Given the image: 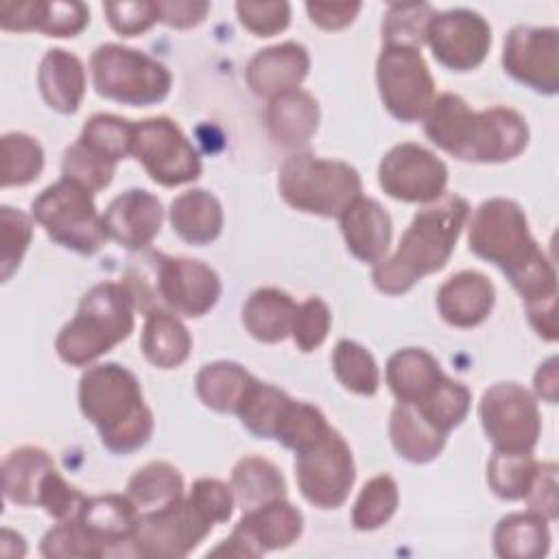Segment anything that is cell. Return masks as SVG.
<instances>
[{
  "label": "cell",
  "instance_id": "cell-6",
  "mask_svg": "<svg viewBox=\"0 0 559 559\" xmlns=\"http://www.w3.org/2000/svg\"><path fill=\"white\" fill-rule=\"evenodd\" d=\"M133 312L135 304L124 284H94L55 341L59 358L72 367L94 362L133 332Z\"/></svg>",
  "mask_w": 559,
  "mask_h": 559
},
{
  "label": "cell",
  "instance_id": "cell-19",
  "mask_svg": "<svg viewBox=\"0 0 559 559\" xmlns=\"http://www.w3.org/2000/svg\"><path fill=\"white\" fill-rule=\"evenodd\" d=\"M164 221L162 203L155 194L142 188H131L118 194L103 214L107 238L124 249H144L159 234Z\"/></svg>",
  "mask_w": 559,
  "mask_h": 559
},
{
  "label": "cell",
  "instance_id": "cell-43",
  "mask_svg": "<svg viewBox=\"0 0 559 559\" xmlns=\"http://www.w3.org/2000/svg\"><path fill=\"white\" fill-rule=\"evenodd\" d=\"M469 402H472L469 389L443 376L437 389L421 404H415V408L428 424H432L437 430L448 435L454 426H459L465 419L469 411Z\"/></svg>",
  "mask_w": 559,
  "mask_h": 559
},
{
  "label": "cell",
  "instance_id": "cell-52",
  "mask_svg": "<svg viewBox=\"0 0 559 559\" xmlns=\"http://www.w3.org/2000/svg\"><path fill=\"white\" fill-rule=\"evenodd\" d=\"M103 11L109 26L122 37H135L157 22V4L151 0L135 2H105Z\"/></svg>",
  "mask_w": 559,
  "mask_h": 559
},
{
  "label": "cell",
  "instance_id": "cell-2",
  "mask_svg": "<svg viewBox=\"0 0 559 559\" xmlns=\"http://www.w3.org/2000/svg\"><path fill=\"white\" fill-rule=\"evenodd\" d=\"M424 120L432 144L463 162H509L528 144L526 120L515 109L491 107L474 111L452 92L435 96Z\"/></svg>",
  "mask_w": 559,
  "mask_h": 559
},
{
  "label": "cell",
  "instance_id": "cell-29",
  "mask_svg": "<svg viewBox=\"0 0 559 559\" xmlns=\"http://www.w3.org/2000/svg\"><path fill=\"white\" fill-rule=\"evenodd\" d=\"M389 435L395 452L411 463H428L437 459L445 445V432L428 424L415 406L397 402L391 411Z\"/></svg>",
  "mask_w": 559,
  "mask_h": 559
},
{
  "label": "cell",
  "instance_id": "cell-49",
  "mask_svg": "<svg viewBox=\"0 0 559 559\" xmlns=\"http://www.w3.org/2000/svg\"><path fill=\"white\" fill-rule=\"evenodd\" d=\"M90 22V9L76 0H41L37 31L48 37H74Z\"/></svg>",
  "mask_w": 559,
  "mask_h": 559
},
{
  "label": "cell",
  "instance_id": "cell-12",
  "mask_svg": "<svg viewBox=\"0 0 559 559\" xmlns=\"http://www.w3.org/2000/svg\"><path fill=\"white\" fill-rule=\"evenodd\" d=\"M131 155L148 177L166 188L190 183L201 175V157L183 131L166 116L133 122Z\"/></svg>",
  "mask_w": 559,
  "mask_h": 559
},
{
  "label": "cell",
  "instance_id": "cell-7",
  "mask_svg": "<svg viewBox=\"0 0 559 559\" xmlns=\"http://www.w3.org/2000/svg\"><path fill=\"white\" fill-rule=\"evenodd\" d=\"M277 186L290 207L325 218H338L362 190L360 175L354 166L312 153L286 157L280 166Z\"/></svg>",
  "mask_w": 559,
  "mask_h": 559
},
{
  "label": "cell",
  "instance_id": "cell-3",
  "mask_svg": "<svg viewBox=\"0 0 559 559\" xmlns=\"http://www.w3.org/2000/svg\"><path fill=\"white\" fill-rule=\"evenodd\" d=\"M469 216V205L459 194H443L432 205L419 210L402 234L393 255L373 264L371 280L386 295L411 290L417 280L441 271Z\"/></svg>",
  "mask_w": 559,
  "mask_h": 559
},
{
  "label": "cell",
  "instance_id": "cell-14",
  "mask_svg": "<svg viewBox=\"0 0 559 559\" xmlns=\"http://www.w3.org/2000/svg\"><path fill=\"white\" fill-rule=\"evenodd\" d=\"M478 417L487 439L502 452H533L542 432V415L535 397L518 382L489 386L478 404Z\"/></svg>",
  "mask_w": 559,
  "mask_h": 559
},
{
  "label": "cell",
  "instance_id": "cell-32",
  "mask_svg": "<svg viewBox=\"0 0 559 559\" xmlns=\"http://www.w3.org/2000/svg\"><path fill=\"white\" fill-rule=\"evenodd\" d=\"M548 520L535 511L504 515L493 531V550L502 559H537L548 552Z\"/></svg>",
  "mask_w": 559,
  "mask_h": 559
},
{
  "label": "cell",
  "instance_id": "cell-23",
  "mask_svg": "<svg viewBox=\"0 0 559 559\" xmlns=\"http://www.w3.org/2000/svg\"><path fill=\"white\" fill-rule=\"evenodd\" d=\"M37 85L48 107L59 114H74L85 94V68L76 55L52 48L39 61Z\"/></svg>",
  "mask_w": 559,
  "mask_h": 559
},
{
  "label": "cell",
  "instance_id": "cell-15",
  "mask_svg": "<svg viewBox=\"0 0 559 559\" xmlns=\"http://www.w3.org/2000/svg\"><path fill=\"white\" fill-rule=\"evenodd\" d=\"M378 183L397 201L435 203L445 192L448 166L428 148L402 142L382 157Z\"/></svg>",
  "mask_w": 559,
  "mask_h": 559
},
{
  "label": "cell",
  "instance_id": "cell-24",
  "mask_svg": "<svg viewBox=\"0 0 559 559\" xmlns=\"http://www.w3.org/2000/svg\"><path fill=\"white\" fill-rule=\"evenodd\" d=\"M443 371L432 354L419 347L397 349L386 362V384L397 402L421 404L443 380Z\"/></svg>",
  "mask_w": 559,
  "mask_h": 559
},
{
  "label": "cell",
  "instance_id": "cell-33",
  "mask_svg": "<svg viewBox=\"0 0 559 559\" xmlns=\"http://www.w3.org/2000/svg\"><path fill=\"white\" fill-rule=\"evenodd\" d=\"M229 487L234 491V502L242 509V513L286 496V480L282 472L262 456L240 459L234 465Z\"/></svg>",
  "mask_w": 559,
  "mask_h": 559
},
{
  "label": "cell",
  "instance_id": "cell-25",
  "mask_svg": "<svg viewBox=\"0 0 559 559\" xmlns=\"http://www.w3.org/2000/svg\"><path fill=\"white\" fill-rule=\"evenodd\" d=\"M271 138L288 148L306 144L319 127V103L304 90H290L271 100L266 109Z\"/></svg>",
  "mask_w": 559,
  "mask_h": 559
},
{
  "label": "cell",
  "instance_id": "cell-41",
  "mask_svg": "<svg viewBox=\"0 0 559 559\" xmlns=\"http://www.w3.org/2000/svg\"><path fill=\"white\" fill-rule=\"evenodd\" d=\"M79 142L96 155L105 157L107 162L118 164L120 159L131 155L133 122L114 114H94L83 124Z\"/></svg>",
  "mask_w": 559,
  "mask_h": 559
},
{
  "label": "cell",
  "instance_id": "cell-51",
  "mask_svg": "<svg viewBox=\"0 0 559 559\" xmlns=\"http://www.w3.org/2000/svg\"><path fill=\"white\" fill-rule=\"evenodd\" d=\"M236 13L240 24L258 37L277 35L290 22L288 2H236Z\"/></svg>",
  "mask_w": 559,
  "mask_h": 559
},
{
  "label": "cell",
  "instance_id": "cell-58",
  "mask_svg": "<svg viewBox=\"0 0 559 559\" xmlns=\"http://www.w3.org/2000/svg\"><path fill=\"white\" fill-rule=\"evenodd\" d=\"M0 552L4 557H24L26 555L24 537L17 535L11 528H2V533H0Z\"/></svg>",
  "mask_w": 559,
  "mask_h": 559
},
{
  "label": "cell",
  "instance_id": "cell-4",
  "mask_svg": "<svg viewBox=\"0 0 559 559\" xmlns=\"http://www.w3.org/2000/svg\"><path fill=\"white\" fill-rule=\"evenodd\" d=\"M79 406L114 454H131L151 439L153 413L144 404L142 386L118 362L94 365L81 376Z\"/></svg>",
  "mask_w": 559,
  "mask_h": 559
},
{
  "label": "cell",
  "instance_id": "cell-26",
  "mask_svg": "<svg viewBox=\"0 0 559 559\" xmlns=\"http://www.w3.org/2000/svg\"><path fill=\"white\" fill-rule=\"evenodd\" d=\"M138 518L140 511L127 496L105 493L87 498L76 520L109 552V546H118L131 539Z\"/></svg>",
  "mask_w": 559,
  "mask_h": 559
},
{
  "label": "cell",
  "instance_id": "cell-45",
  "mask_svg": "<svg viewBox=\"0 0 559 559\" xmlns=\"http://www.w3.org/2000/svg\"><path fill=\"white\" fill-rule=\"evenodd\" d=\"M33 238V221L22 210L0 205V280L9 282L17 271Z\"/></svg>",
  "mask_w": 559,
  "mask_h": 559
},
{
  "label": "cell",
  "instance_id": "cell-56",
  "mask_svg": "<svg viewBox=\"0 0 559 559\" xmlns=\"http://www.w3.org/2000/svg\"><path fill=\"white\" fill-rule=\"evenodd\" d=\"M41 0H22V2H2L0 4V26L4 31H37Z\"/></svg>",
  "mask_w": 559,
  "mask_h": 559
},
{
  "label": "cell",
  "instance_id": "cell-47",
  "mask_svg": "<svg viewBox=\"0 0 559 559\" xmlns=\"http://www.w3.org/2000/svg\"><path fill=\"white\" fill-rule=\"evenodd\" d=\"M61 170L66 179L76 181L79 186L92 192H98L111 183L116 164L96 155L94 151H90L85 144L76 140L72 146L66 148Z\"/></svg>",
  "mask_w": 559,
  "mask_h": 559
},
{
  "label": "cell",
  "instance_id": "cell-17",
  "mask_svg": "<svg viewBox=\"0 0 559 559\" xmlns=\"http://www.w3.org/2000/svg\"><path fill=\"white\" fill-rule=\"evenodd\" d=\"M504 70L522 85L542 92H559V31L555 26H515L504 37Z\"/></svg>",
  "mask_w": 559,
  "mask_h": 559
},
{
  "label": "cell",
  "instance_id": "cell-55",
  "mask_svg": "<svg viewBox=\"0 0 559 559\" xmlns=\"http://www.w3.org/2000/svg\"><path fill=\"white\" fill-rule=\"evenodd\" d=\"M360 9H362L360 2H308L306 4L310 20L325 31H338L349 26Z\"/></svg>",
  "mask_w": 559,
  "mask_h": 559
},
{
  "label": "cell",
  "instance_id": "cell-30",
  "mask_svg": "<svg viewBox=\"0 0 559 559\" xmlns=\"http://www.w3.org/2000/svg\"><path fill=\"white\" fill-rule=\"evenodd\" d=\"M297 304L280 288H258L242 306L247 332L262 343H277L290 334Z\"/></svg>",
  "mask_w": 559,
  "mask_h": 559
},
{
  "label": "cell",
  "instance_id": "cell-13",
  "mask_svg": "<svg viewBox=\"0 0 559 559\" xmlns=\"http://www.w3.org/2000/svg\"><path fill=\"white\" fill-rule=\"evenodd\" d=\"M378 90L389 114L402 122L424 118L435 100V81L419 48L384 46L376 63Z\"/></svg>",
  "mask_w": 559,
  "mask_h": 559
},
{
  "label": "cell",
  "instance_id": "cell-16",
  "mask_svg": "<svg viewBox=\"0 0 559 559\" xmlns=\"http://www.w3.org/2000/svg\"><path fill=\"white\" fill-rule=\"evenodd\" d=\"M304 518L284 498L247 511L231 535L207 552V557H260L269 550L286 548L301 535Z\"/></svg>",
  "mask_w": 559,
  "mask_h": 559
},
{
  "label": "cell",
  "instance_id": "cell-38",
  "mask_svg": "<svg viewBox=\"0 0 559 559\" xmlns=\"http://www.w3.org/2000/svg\"><path fill=\"white\" fill-rule=\"evenodd\" d=\"M0 155H2V170H0V186H26L35 181L44 168V151L41 144L20 131L4 133L0 138Z\"/></svg>",
  "mask_w": 559,
  "mask_h": 559
},
{
  "label": "cell",
  "instance_id": "cell-40",
  "mask_svg": "<svg viewBox=\"0 0 559 559\" xmlns=\"http://www.w3.org/2000/svg\"><path fill=\"white\" fill-rule=\"evenodd\" d=\"M332 367L338 382L358 395H373L380 386V371L373 356L356 341L343 338L332 352Z\"/></svg>",
  "mask_w": 559,
  "mask_h": 559
},
{
  "label": "cell",
  "instance_id": "cell-46",
  "mask_svg": "<svg viewBox=\"0 0 559 559\" xmlns=\"http://www.w3.org/2000/svg\"><path fill=\"white\" fill-rule=\"evenodd\" d=\"M39 550L48 559H70V557L94 559V557L107 555V548L100 542H96L81 526L76 518L68 522H59L55 528H50L44 535Z\"/></svg>",
  "mask_w": 559,
  "mask_h": 559
},
{
  "label": "cell",
  "instance_id": "cell-27",
  "mask_svg": "<svg viewBox=\"0 0 559 559\" xmlns=\"http://www.w3.org/2000/svg\"><path fill=\"white\" fill-rule=\"evenodd\" d=\"M52 469L55 461L41 448L22 445L11 450L2 461L4 498L20 507L37 504L41 485Z\"/></svg>",
  "mask_w": 559,
  "mask_h": 559
},
{
  "label": "cell",
  "instance_id": "cell-44",
  "mask_svg": "<svg viewBox=\"0 0 559 559\" xmlns=\"http://www.w3.org/2000/svg\"><path fill=\"white\" fill-rule=\"evenodd\" d=\"M328 428L330 424L325 421L323 413L317 406L290 400L277 424L273 439H277L284 448L299 452L314 443Z\"/></svg>",
  "mask_w": 559,
  "mask_h": 559
},
{
  "label": "cell",
  "instance_id": "cell-37",
  "mask_svg": "<svg viewBox=\"0 0 559 559\" xmlns=\"http://www.w3.org/2000/svg\"><path fill=\"white\" fill-rule=\"evenodd\" d=\"M537 472L533 452L493 450L487 463L489 489L502 500H524Z\"/></svg>",
  "mask_w": 559,
  "mask_h": 559
},
{
  "label": "cell",
  "instance_id": "cell-50",
  "mask_svg": "<svg viewBox=\"0 0 559 559\" xmlns=\"http://www.w3.org/2000/svg\"><path fill=\"white\" fill-rule=\"evenodd\" d=\"M87 496H83L76 487L68 485L63 480V476L57 472V467L46 476L41 491H39V500L37 507H44V511L59 520V522H68L79 518L83 504H85Z\"/></svg>",
  "mask_w": 559,
  "mask_h": 559
},
{
  "label": "cell",
  "instance_id": "cell-54",
  "mask_svg": "<svg viewBox=\"0 0 559 559\" xmlns=\"http://www.w3.org/2000/svg\"><path fill=\"white\" fill-rule=\"evenodd\" d=\"M157 20L173 28H190L205 20L210 2L205 0H157Z\"/></svg>",
  "mask_w": 559,
  "mask_h": 559
},
{
  "label": "cell",
  "instance_id": "cell-42",
  "mask_svg": "<svg viewBox=\"0 0 559 559\" xmlns=\"http://www.w3.org/2000/svg\"><path fill=\"white\" fill-rule=\"evenodd\" d=\"M400 502L397 483L389 474L373 476L360 489L354 511L352 524L356 531H376L391 520Z\"/></svg>",
  "mask_w": 559,
  "mask_h": 559
},
{
  "label": "cell",
  "instance_id": "cell-22",
  "mask_svg": "<svg viewBox=\"0 0 559 559\" xmlns=\"http://www.w3.org/2000/svg\"><path fill=\"white\" fill-rule=\"evenodd\" d=\"M496 301V288L478 271H461L445 280L437 290V310L454 328H474L483 323Z\"/></svg>",
  "mask_w": 559,
  "mask_h": 559
},
{
  "label": "cell",
  "instance_id": "cell-20",
  "mask_svg": "<svg viewBox=\"0 0 559 559\" xmlns=\"http://www.w3.org/2000/svg\"><path fill=\"white\" fill-rule=\"evenodd\" d=\"M310 68L308 50L297 41H282L258 50L247 66V85L255 96L275 98L297 90Z\"/></svg>",
  "mask_w": 559,
  "mask_h": 559
},
{
  "label": "cell",
  "instance_id": "cell-5",
  "mask_svg": "<svg viewBox=\"0 0 559 559\" xmlns=\"http://www.w3.org/2000/svg\"><path fill=\"white\" fill-rule=\"evenodd\" d=\"M124 288L135 310H166L183 317H203L221 297V280L199 260L148 253L127 269Z\"/></svg>",
  "mask_w": 559,
  "mask_h": 559
},
{
  "label": "cell",
  "instance_id": "cell-57",
  "mask_svg": "<svg viewBox=\"0 0 559 559\" xmlns=\"http://www.w3.org/2000/svg\"><path fill=\"white\" fill-rule=\"evenodd\" d=\"M535 393L546 400L548 404H557V395H559V360L557 356H550L546 362L539 365V369L535 371Z\"/></svg>",
  "mask_w": 559,
  "mask_h": 559
},
{
  "label": "cell",
  "instance_id": "cell-34",
  "mask_svg": "<svg viewBox=\"0 0 559 559\" xmlns=\"http://www.w3.org/2000/svg\"><path fill=\"white\" fill-rule=\"evenodd\" d=\"M253 380L255 378L238 362L218 360L197 373V395L216 413H236Z\"/></svg>",
  "mask_w": 559,
  "mask_h": 559
},
{
  "label": "cell",
  "instance_id": "cell-36",
  "mask_svg": "<svg viewBox=\"0 0 559 559\" xmlns=\"http://www.w3.org/2000/svg\"><path fill=\"white\" fill-rule=\"evenodd\" d=\"M288 404L290 397L282 389L253 380L245 397L240 400L236 415L253 437L273 439Z\"/></svg>",
  "mask_w": 559,
  "mask_h": 559
},
{
  "label": "cell",
  "instance_id": "cell-48",
  "mask_svg": "<svg viewBox=\"0 0 559 559\" xmlns=\"http://www.w3.org/2000/svg\"><path fill=\"white\" fill-rule=\"evenodd\" d=\"M330 323H332V314L323 299L308 297L306 301L297 304L295 317H293V328H290L295 345L301 352L317 349L325 341V336L330 332Z\"/></svg>",
  "mask_w": 559,
  "mask_h": 559
},
{
  "label": "cell",
  "instance_id": "cell-53",
  "mask_svg": "<svg viewBox=\"0 0 559 559\" xmlns=\"http://www.w3.org/2000/svg\"><path fill=\"white\" fill-rule=\"evenodd\" d=\"M528 509L539 513L544 520L552 522L559 515V496H557V465L555 463H537L535 478L524 498Z\"/></svg>",
  "mask_w": 559,
  "mask_h": 559
},
{
  "label": "cell",
  "instance_id": "cell-18",
  "mask_svg": "<svg viewBox=\"0 0 559 559\" xmlns=\"http://www.w3.org/2000/svg\"><path fill=\"white\" fill-rule=\"evenodd\" d=\"M426 44L441 66L454 72H467L485 61L491 46V28L476 11L450 9L435 13Z\"/></svg>",
  "mask_w": 559,
  "mask_h": 559
},
{
  "label": "cell",
  "instance_id": "cell-11",
  "mask_svg": "<svg viewBox=\"0 0 559 559\" xmlns=\"http://www.w3.org/2000/svg\"><path fill=\"white\" fill-rule=\"evenodd\" d=\"M295 478L301 496L319 509L341 507L356 480L352 450L332 426L308 448L295 452Z\"/></svg>",
  "mask_w": 559,
  "mask_h": 559
},
{
  "label": "cell",
  "instance_id": "cell-1",
  "mask_svg": "<svg viewBox=\"0 0 559 559\" xmlns=\"http://www.w3.org/2000/svg\"><path fill=\"white\" fill-rule=\"evenodd\" d=\"M469 251L493 262L526 301L528 321L546 341H557V273L528 231L520 205L504 197L483 201L467 227Z\"/></svg>",
  "mask_w": 559,
  "mask_h": 559
},
{
  "label": "cell",
  "instance_id": "cell-31",
  "mask_svg": "<svg viewBox=\"0 0 559 559\" xmlns=\"http://www.w3.org/2000/svg\"><path fill=\"white\" fill-rule=\"evenodd\" d=\"M192 338L188 328L166 310L146 314L142 328V352L146 360L159 369H175L190 356Z\"/></svg>",
  "mask_w": 559,
  "mask_h": 559
},
{
  "label": "cell",
  "instance_id": "cell-39",
  "mask_svg": "<svg viewBox=\"0 0 559 559\" xmlns=\"http://www.w3.org/2000/svg\"><path fill=\"white\" fill-rule=\"evenodd\" d=\"M435 9L428 2H391L382 20L384 46L419 48L426 44Z\"/></svg>",
  "mask_w": 559,
  "mask_h": 559
},
{
  "label": "cell",
  "instance_id": "cell-8",
  "mask_svg": "<svg viewBox=\"0 0 559 559\" xmlns=\"http://www.w3.org/2000/svg\"><path fill=\"white\" fill-rule=\"evenodd\" d=\"M90 70L98 96L129 107L164 100L173 83L164 63L120 44H100L90 57Z\"/></svg>",
  "mask_w": 559,
  "mask_h": 559
},
{
  "label": "cell",
  "instance_id": "cell-10",
  "mask_svg": "<svg viewBox=\"0 0 559 559\" xmlns=\"http://www.w3.org/2000/svg\"><path fill=\"white\" fill-rule=\"evenodd\" d=\"M214 524V518L188 493L164 509L140 513L129 542L140 557L179 559L190 555Z\"/></svg>",
  "mask_w": 559,
  "mask_h": 559
},
{
  "label": "cell",
  "instance_id": "cell-9",
  "mask_svg": "<svg viewBox=\"0 0 559 559\" xmlns=\"http://www.w3.org/2000/svg\"><path fill=\"white\" fill-rule=\"evenodd\" d=\"M33 218L61 247L83 255L96 253L107 231L96 210L94 192L70 179L50 183L33 199Z\"/></svg>",
  "mask_w": 559,
  "mask_h": 559
},
{
  "label": "cell",
  "instance_id": "cell-28",
  "mask_svg": "<svg viewBox=\"0 0 559 559\" xmlns=\"http://www.w3.org/2000/svg\"><path fill=\"white\" fill-rule=\"evenodd\" d=\"M170 225L190 245H207L223 229L221 201L201 188L181 192L170 203Z\"/></svg>",
  "mask_w": 559,
  "mask_h": 559
},
{
  "label": "cell",
  "instance_id": "cell-21",
  "mask_svg": "<svg viewBox=\"0 0 559 559\" xmlns=\"http://www.w3.org/2000/svg\"><path fill=\"white\" fill-rule=\"evenodd\" d=\"M345 245L360 262L378 264L391 245V216L389 212L369 197H356L345 212L338 216Z\"/></svg>",
  "mask_w": 559,
  "mask_h": 559
},
{
  "label": "cell",
  "instance_id": "cell-35",
  "mask_svg": "<svg viewBox=\"0 0 559 559\" xmlns=\"http://www.w3.org/2000/svg\"><path fill=\"white\" fill-rule=\"evenodd\" d=\"M127 498L140 513L164 509L183 498V478L166 461H153L140 467L127 483Z\"/></svg>",
  "mask_w": 559,
  "mask_h": 559
}]
</instances>
